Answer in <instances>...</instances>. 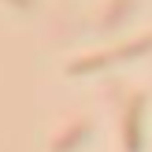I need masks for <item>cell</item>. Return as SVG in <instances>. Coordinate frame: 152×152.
I'll return each mask as SVG.
<instances>
[{
  "label": "cell",
  "mask_w": 152,
  "mask_h": 152,
  "mask_svg": "<svg viewBox=\"0 0 152 152\" xmlns=\"http://www.w3.org/2000/svg\"><path fill=\"white\" fill-rule=\"evenodd\" d=\"M15 4H26V0H15Z\"/></svg>",
  "instance_id": "cell-1"
}]
</instances>
